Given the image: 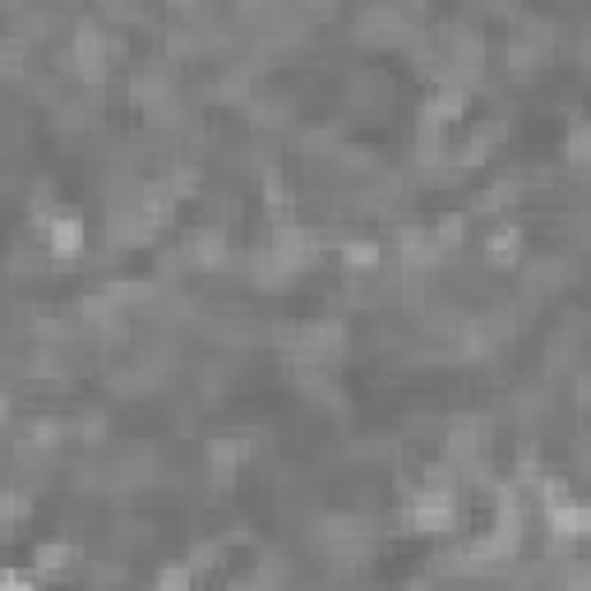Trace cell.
Returning <instances> with one entry per match:
<instances>
[{"instance_id":"7a4b0ae2","label":"cell","mask_w":591,"mask_h":591,"mask_svg":"<svg viewBox=\"0 0 591 591\" xmlns=\"http://www.w3.org/2000/svg\"><path fill=\"white\" fill-rule=\"evenodd\" d=\"M545 527H550V536H555V541H582L587 531H591V508L574 504V499L550 504L545 508Z\"/></svg>"},{"instance_id":"4fadbf2b","label":"cell","mask_w":591,"mask_h":591,"mask_svg":"<svg viewBox=\"0 0 591 591\" xmlns=\"http://www.w3.org/2000/svg\"><path fill=\"white\" fill-rule=\"evenodd\" d=\"M435 236H439V245H444V250L462 245V236H467V218H462V213H444L439 227H435Z\"/></svg>"},{"instance_id":"e0dca14e","label":"cell","mask_w":591,"mask_h":591,"mask_svg":"<svg viewBox=\"0 0 591 591\" xmlns=\"http://www.w3.org/2000/svg\"><path fill=\"white\" fill-rule=\"evenodd\" d=\"M227 591H278V587H273L268 574H250V578H241V582H231Z\"/></svg>"},{"instance_id":"6da1fadb","label":"cell","mask_w":591,"mask_h":591,"mask_svg":"<svg viewBox=\"0 0 591 591\" xmlns=\"http://www.w3.org/2000/svg\"><path fill=\"white\" fill-rule=\"evenodd\" d=\"M402 518L411 531H421V536H439V531L458 522V499H453L448 485H425V490H417V499L407 504Z\"/></svg>"},{"instance_id":"277c9868","label":"cell","mask_w":591,"mask_h":591,"mask_svg":"<svg viewBox=\"0 0 591 591\" xmlns=\"http://www.w3.org/2000/svg\"><path fill=\"white\" fill-rule=\"evenodd\" d=\"M250 458V444L245 439H213L208 444V471L218 485H231L236 481V467Z\"/></svg>"},{"instance_id":"30bf717a","label":"cell","mask_w":591,"mask_h":591,"mask_svg":"<svg viewBox=\"0 0 591 591\" xmlns=\"http://www.w3.org/2000/svg\"><path fill=\"white\" fill-rule=\"evenodd\" d=\"M338 254H342V264L347 268H379V245H374V241H342L338 245Z\"/></svg>"},{"instance_id":"8992f818","label":"cell","mask_w":591,"mask_h":591,"mask_svg":"<svg viewBox=\"0 0 591 591\" xmlns=\"http://www.w3.org/2000/svg\"><path fill=\"white\" fill-rule=\"evenodd\" d=\"M47 245H51V254H61V260L79 254L84 250V218H79V213H56L47 227Z\"/></svg>"},{"instance_id":"5bb4252c","label":"cell","mask_w":591,"mask_h":591,"mask_svg":"<svg viewBox=\"0 0 591 591\" xmlns=\"http://www.w3.org/2000/svg\"><path fill=\"white\" fill-rule=\"evenodd\" d=\"M0 508H5V522H24L28 518V508H33V499L24 495V490H5V499H0Z\"/></svg>"},{"instance_id":"7c38bea8","label":"cell","mask_w":591,"mask_h":591,"mask_svg":"<svg viewBox=\"0 0 591 591\" xmlns=\"http://www.w3.org/2000/svg\"><path fill=\"white\" fill-rule=\"evenodd\" d=\"M218 555H222V545H218V541H200V545H190L185 564L194 568V574H213V568H218Z\"/></svg>"},{"instance_id":"8fae6325","label":"cell","mask_w":591,"mask_h":591,"mask_svg":"<svg viewBox=\"0 0 591 591\" xmlns=\"http://www.w3.org/2000/svg\"><path fill=\"white\" fill-rule=\"evenodd\" d=\"M190 587H194L190 564H167V568H157V578H153V591H190Z\"/></svg>"},{"instance_id":"ba28073f","label":"cell","mask_w":591,"mask_h":591,"mask_svg":"<svg viewBox=\"0 0 591 591\" xmlns=\"http://www.w3.org/2000/svg\"><path fill=\"white\" fill-rule=\"evenodd\" d=\"M70 564H74V545L70 541H47V545L33 550V574H43V578L65 574Z\"/></svg>"},{"instance_id":"3957f363","label":"cell","mask_w":591,"mask_h":591,"mask_svg":"<svg viewBox=\"0 0 591 591\" xmlns=\"http://www.w3.org/2000/svg\"><path fill=\"white\" fill-rule=\"evenodd\" d=\"M181 254H185L194 268H218V264L227 260V236H222V227H194V231L185 236Z\"/></svg>"},{"instance_id":"9c48e42d","label":"cell","mask_w":591,"mask_h":591,"mask_svg":"<svg viewBox=\"0 0 591 591\" xmlns=\"http://www.w3.org/2000/svg\"><path fill=\"white\" fill-rule=\"evenodd\" d=\"M564 157L574 167H591V121H574L564 134Z\"/></svg>"},{"instance_id":"52a82bcc","label":"cell","mask_w":591,"mask_h":591,"mask_svg":"<svg viewBox=\"0 0 591 591\" xmlns=\"http://www.w3.org/2000/svg\"><path fill=\"white\" fill-rule=\"evenodd\" d=\"M518 250H522V227L518 222H499L485 236V260L490 264H514Z\"/></svg>"},{"instance_id":"9a60e30c","label":"cell","mask_w":591,"mask_h":591,"mask_svg":"<svg viewBox=\"0 0 591 591\" xmlns=\"http://www.w3.org/2000/svg\"><path fill=\"white\" fill-rule=\"evenodd\" d=\"M536 490H541V504H545V508L568 499V481H564V477H541V481H536Z\"/></svg>"},{"instance_id":"5b68a950","label":"cell","mask_w":591,"mask_h":591,"mask_svg":"<svg viewBox=\"0 0 591 591\" xmlns=\"http://www.w3.org/2000/svg\"><path fill=\"white\" fill-rule=\"evenodd\" d=\"M462 111H467V88H462V84H453V79H444V88L421 107V121L448 125V121H458Z\"/></svg>"},{"instance_id":"2e32d148","label":"cell","mask_w":591,"mask_h":591,"mask_svg":"<svg viewBox=\"0 0 591 591\" xmlns=\"http://www.w3.org/2000/svg\"><path fill=\"white\" fill-rule=\"evenodd\" d=\"M0 591H37V578H28V574H19V568H10V574L0 578Z\"/></svg>"}]
</instances>
